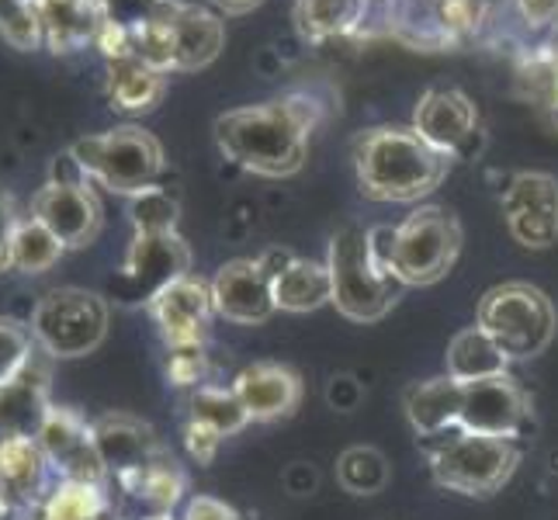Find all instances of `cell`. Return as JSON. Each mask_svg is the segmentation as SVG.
Listing matches in <instances>:
<instances>
[{
    "label": "cell",
    "mask_w": 558,
    "mask_h": 520,
    "mask_svg": "<svg viewBox=\"0 0 558 520\" xmlns=\"http://www.w3.org/2000/svg\"><path fill=\"white\" fill-rule=\"evenodd\" d=\"M319 122V105L310 94H288L271 105L226 111L216 122V143L226 160L260 173V178H288L302 170L310 132Z\"/></svg>",
    "instance_id": "cell-1"
},
{
    "label": "cell",
    "mask_w": 558,
    "mask_h": 520,
    "mask_svg": "<svg viewBox=\"0 0 558 520\" xmlns=\"http://www.w3.org/2000/svg\"><path fill=\"white\" fill-rule=\"evenodd\" d=\"M361 195L372 202H420L448 178L451 157L437 153L416 129H372L354 149Z\"/></svg>",
    "instance_id": "cell-2"
},
{
    "label": "cell",
    "mask_w": 558,
    "mask_h": 520,
    "mask_svg": "<svg viewBox=\"0 0 558 520\" xmlns=\"http://www.w3.org/2000/svg\"><path fill=\"white\" fill-rule=\"evenodd\" d=\"M430 455V472L434 483L461 496H493L504 489L521 461V448L517 440L504 437H486V434H469V431H451L423 440Z\"/></svg>",
    "instance_id": "cell-3"
},
{
    "label": "cell",
    "mask_w": 558,
    "mask_h": 520,
    "mask_svg": "<svg viewBox=\"0 0 558 520\" xmlns=\"http://www.w3.org/2000/svg\"><path fill=\"white\" fill-rule=\"evenodd\" d=\"M326 267H330L333 285L330 302L337 305L340 316L354 323H378L402 295L399 278H392L375 264L368 229L361 226L337 229L330 240V261H326Z\"/></svg>",
    "instance_id": "cell-4"
},
{
    "label": "cell",
    "mask_w": 558,
    "mask_h": 520,
    "mask_svg": "<svg viewBox=\"0 0 558 520\" xmlns=\"http://www.w3.org/2000/svg\"><path fill=\"white\" fill-rule=\"evenodd\" d=\"M70 153L87 173V181H98L111 195L125 198L153 188L163 173V146L140 125H119L101 136H84L70 146Z\"/></svg>",
    "instance_id": "cell-5"
},
{
    "label": "cell",
    "mask_w": 558,
    "mask_h": 520,
    "mask_svg": "<svg viewBox=\"0 0 558 520\" xmlns=\"http://www.w3.org/2000/svg\"><path fill=\"white\" fill-rule=\"evenodd\" d=\"M475 326H483L510 361H531L548 351L558 330V316L542 288L507 281L489 288L486 299L478 302Z\"/></svg>",
    "instance_id": "cell-6"
},
{
    "label": "cell",
    "mask_w": 558,
    "mask_h": 520,
    "mask_svg": "<svg viewBox=\"0 0 558 520\" xmlns=\"http://www.w3.org/2000/svg\"><path fill=\"white\" fill-rule=\"evenodd\" d=\"M108 302L87 288H52L35 305L28 330L35 343L56 361L94 354L108 337Z\"/></svg>",
    "instance_id": "cell-7"
},
{
    "label": "cell",
    "mask_w": 558,
    "mask_h": 520,
    "mask_svg": "<svg viewBox=\"0 0 558 520\" xmlns=\"http://www.w3.org/2000/svg\"><path fill=\"white\" fill-rule=\"evenodd\" d=\"M461 254V226L451 208L423 205L396 226L392 275L399 285H434Z\"/></svg>",
    "instance_id": "cell-8"
},
{
    "label": "cell",
    "mask_w": 558,
    "mask_h": 520,
    "mask_svg": "<svg viewBox=\"0 0 558 520\" xmlns=\"http://www.w3.org/2000/svg\"><path fill=\"white\" fill-rule=\"evenodd\" d=\"M38 448H43L49 469L66 479V483H94L105 486V461L94 445V427L70 410V407H52L43 420V427L35 434Z\"/></svg>",
    "instance_id": "cell-9"
},
{
    "label": "cell",
    "mask_w": 558,
    "mask_h": 520,
    "mask_svg": "<svg viewBox=\"0 0 558 520\" xmlns=\"http://www.w3.org/2000/svg\"><path fill=\"white\" fill-rule=\"evenodd\" d=\"M531 420V399L507 372L461 385V420L458 427L469 434L517 440Z\"/></svg>",
    "instance_id": "cell-10"
},
{
    "label": "cell",
    "mask_w": 558,
    "mask_h": 520,
    "mask_svg": "<svg viewBox=\"0 0 558 520\" xmlns=\"http://www.w3.org/2000/svg\"><path fill=\"white\" fill-rule=\"evenodd\" d=\"M504 219L510 237L527 250L558 243V181L551 173H517L504 191Z\"/></svg>",
    "instance_id": "cell-11"
},
{
    "label": "cell",
    "mask_w": 558,
    "mask_h": 520,
    "mask_svg": "<svg viewBox=\"0 0 558 520\" xmlns=\"http://www.w3.org/2000/svg\"><path fill=\"white\" fill-rule=\"evenodd\" d=\"M211 302L216 313L236 326H257L267 323L275 313V278L257 261H229L211 278Z\"/></svg>",
    "instance_id": "cell-12"
},
{
    "label": "cell",
    "mask_w": 558,
    "mask_h": 520,
    "mask_svg": "<svg viewBox=\"0 0 558 520\" xmlns=\"http://www.w3.org/2000/svg\"><path fill=\"white\" fill-rule=\"evenodd\" d=\"M32 216L49 226L66 250L90 246L101 229V202L90 184H52L38 188L32 198Z\"/></svg>",
    "instance_id": "cell-13"
},
{
    "label": "cell",
    "mask_w": 558,
    "mask_h": 520,
    "mask_svg": "<svg viewBox=\"0 0 558 520\" xmlns=\"http://www.w3.org/2000/svg\"><path fill=\"white\" fill-rule=\"evenodd\" d=\"M146 310H149L153 323L160 326L167 347L202 343L205 326H208L211 313H216V302H211V281L184 275L178 281H170L167 288H160V292L146 302Z\"/></svg>",
    "instance_id": "cell-14"
},
{
    "label": "cell",
    "mask_w": 558,
    "mask_h": 520,
    "mask_svg": "<svg viewBox=\"0 0 558 520\" xmlns=\"http://www.w3.org/2000/svg\"><path fill=\"white\" fill-rule=\"evenodd\" d=\"M90 427H94V445H98L105 469L114 472V479H119L122 486L129 479H136L140 472H146L149 465H157L160 458H167L157 434L136 416L108 413L101 420H94Z\"/></svg>",
    "instance_id": "cell-15"
},
{
    "label": "cell",
    "mask_w": 558,
    "mask_h": 520,
    "mask_svg": "<svg viewBox=\"0 0 558 520\" xmlns=\"http://www.w3.org/2000/svg\"><path fill=\"white\" fill-rule=\"evenodd\" d=\"M413 129L420 132V140H427L437 153L458 157L475 136L478 111L469 94H461L454 87H434L420 98Z\"/></svg>",
    "instance_id": "cell-16"
},
{
    "label": "cell",
    "mask_w": 558,
    "mask_h": 520,
    "mask_svg": "<svg viewBox=\"0 0 558 520\" xmlns=\"http://www.w3.org/2000/svg\"><path fill=\"white\" fill-rule=\"evenodd\" d=\"M233 392L243 402V410H246L250 420L271 423V420L292 416L299 410L302 378L288 368V364L257 361V364H246V368L236 375Z\"/></svg>",
    "instance_id": "cell-17"
},
{
    "label": "cell",
    "mask_w": 558,
    "mask_h": 520,
    "mask_svg": "<svg viewBox=\"0 0 558 520\" xmlns=\"http://www.w3.org/2000/svg\"><path fill=\"white\" fill-rule=\"evenodd\" d=\"M122 271L132 285L143 288L149 302L170 281L191 275V250L178 233H136Z\"/></svg>",
    "instance_id": "cell-18"
},
{
    "label": "cell",
    "mask_w": 558,
    "mask_h": 520,
    "mask_svg": "<svg viewBox=\"0 0 558 520\" xmlns=\"http://www.w3.org/2000/svg\"><path fill=\"white\" fill-rule=\"evenodd\" d=\"M49 472L35 437H0V496L8 507H43Z\"/></svg>",
    "instance_id": "cell-19"
},
{
    "label": "cell",
    "mask_w": 558,
    "mask_h": 520,
    "mask_svg": "<svg viewBox=\"0 0 558 520\" xmlns=\"http://www.w3.org/2000/svg\"><path fill=\"white\" fill-rule=\"evenodd\" d=\"M43 46L52 52H76L98 43L101 32V0H43Z\"/></svg>",
    "instance_id": "cell-20"
},
{
    "label": "cell",
    "mask_w": 558,
    "mask_h": 520,
    "mask_svg": "<svg viewBox=\"0 0 558 520\" xmlns=\"http://www.w3.org/2000/svg\"><path fill=\"white\" fill-rule=\"evenodd\" d=\"M407 420L420 434V440H430L440 434L458 431L461 420V382L451 375H437L427 382H416L407 392Z\"/></svg>",
    "instance_id": "cell-21"
},
{
    "label": "cell",
    "mask_w": 558,
    "mask_h": 520,
    "mask_svg": "<svg viewBox=\"0 0 558 520\" xmlns=\"http://www.w3.org/2000/svg\"><path fill=\"white\" fill-rule=\"evenodd\" d=\"M170 25H174V73L208 66L226 46L222 17L198 4H181L178 0Z\"/></svg>",
    "instance_id": "cell-22"
},
{
    "label": "cell",
    "mask_w": 558,
    "mask_h": 520,
    "mask_svg": "<svg viewBox=\"0 0 558 520\" xmlns=\"http://www.w3.org/2000/svg\"><path fill=\"white\" fill-rule=\"evenodd\" d=\"M49 410V375L32 361L22 378L0 389V437H35Z\"/></svg>",
    "instance_id": "cell-23"
},
{
    "label": "cell",
    "mask_w": 558,
    "mask_h": 520,
    "mask_svg": "<svg viewBox=\"0 0 558 520\" xmlns=\"http://www.w3.org/2000/svg\"><path fill=\"white\" fill-rule=\"evenodd\" d=\"M330 267L319 261L295 257L281 275H275V305L284 313H313L330 302Z\"/></svg>",
    "instance_id": "cell-24"
},
{
    "label": "cell",
    "mask_w": 558,
    "mask_h": 520,
    "mask_svg": "<svg viewBox=\"0 0 558 520\" xmlns=\"http://www.w3.org/2000/svg\"><path fill=\"white\" fill-rule=\"evenodd\" d=\"M167 90V73L153 70L140 60H111L108 63V98L122 111H149Z\"/></svg>",
    "instance_id": "cell-25"
},
{
    "label": "cell",
    "mask_w": 558,
    "mask_h": 520,
    "mask_svg": "<svg viewBox=\"0 0 558 520\" xmlns=\"http://www.w3.org/2000/svg\"><path fill=\"white\" fill-rule=\"evenodd\" d=\"M507 364H510V358L499 351L496 340L483 330V326H469V330H461L448 347V375L461 385L504 375Z\"/></svg>",
    "instance_id": "cell-26"
},
{
    "label": "cell",
    "mask_w": 558,
    "mask_h": 520,
    "mask_svg": "<svg viewBox=\"0 0 558 520\" xmlns=\"http://www.w3.org/2000/svg\"><path fill=\"white\" fill-rule=\"evenodd\" d=\"M368 14V0H299L295 4V25L313 43L340 38L361 28Z\"/></svg>",
    "instance_id": "cell-27"
},
{
    "label": "cell",
    "mask_w": 558,
    "mask_h": 520,
    "mask_svg": "<svg viewBox=\"0 0 558 520\" xmlns=\"http://www.w3.org/2000/svg\"><path fill=\"white\" fill-rule=\"evenodd\" d=\"M66 246L49 226H43L35 216H22L11 246V271L17 275H46L49 267L60 264Z\"/></svg>",
    "instance_id": "cell-28"
},
{
    "label": "cell",
    "mask_w": 558,
    "mask_h": 520,
    "mask_svg": "<svg viewBox=\"0 0 558 520\" xmlns=\"http://www.w3.org/2000/svg\"><path fill=\"white\" fill-rule=\"evenodd\" d=\"M187 407H191V420L205 423V427H211L219 437L240 434L250 423L236 392L233 389H219V385H208V382L198 385V389H191Z\"/></svg>",
    "instance_id": "cell-29"
},
{
    "label": "cell",
    "mask_w": 558,
    "mask_h": 520,
    "mask_svg": "<svg viewBox=\"0 0 558 520\" xmlns=\"http://www.w3.org/2000/svg\"><path fill=\"white\" fill-rule=\"evenodd\" d=\"M38 510H43V520H105L108 496L105 486L66 483V479H60V486L43 499Z\"/></svg>",
    "instance_id": "cell-30"
},
{
    "label": "cell",
    "mask_w": 558,
    "mask_h": 520,
    "mask_svg": "<svg viewBox=\"0 0 558 520\" xmlns=\"http://www.w3.org/2000/svg\"><path fill=\"white\" fill-rule=\"evenodd\" d=\"M337 479L351 496H375L389 486V461H385V455L378 448L357 445L340 455Z\"/></svg>",
    "instance_id": "cell-31"
},
{
    "label": "cell",
    "mask_w": 558,
    "mask_h": 520,
    "mask_svg": "<svg viewBox=\"0 0 558 520\" xmlns=\"http://www.w3.org/2000/svg\"><path fill=\"white\" fill-rule=\"evenodd\" d=\"M122 489L146 499L149 507H157V513H170L178 507L181 493L187 489V479L178 469V461L167 455V458L157 461V465H149L146 472H140L136 479H129Z\"/></svg>",
    "instance_id": "cell-32"
},
{
    "label": "cell",
    "mask_w": 558,
    "mask_h": 520,
    "mask_svg": "<svg viewBox=\"0 0 558 520\" xmlns=\"http://www.w3.org/2000/svg\"><path fill=\"white\" fill-rule=\"evenodd\" d=\"M178 211V198L160 184L143 188L129 198V219L136 226V233H174Z\"/></svg>",
    "instance_id": "cell-33"
},
{
    "label": "cell",
    "mask_w": 558,
    "mask_h": 520,
    "mask_svg": "<svg viewBox=\"0 0 558 520\" xmlns=\"http://www.w3.org/2000/svg\"><path fill=\"white\" fill-rule=\"evenodd\" d=\"M32 347H35V337L25 323L0 316V389L28 372Z\"/></svg>",
    "instance_id": "cell-34"
},
{
    "label": "cell",
    "mask_w": 558,
    "mask_h": 520,
    "mask_svg": "<svg viewBox=\"0 0 558 520\" xmlns=\"http://www.w3.org/2000/svg\"><path fill=\"white\" fill-rule=\"evenodd\" d=\"M0 38L22 52L43 46L38 4H28V0H0Z\"/></svg>",
    "instance_id": "cell-35"
},
{
    "label": "cell",
    "mask_w": 558,
    "mask_h": 520,
    "mask_svg": "<svg viewBox=\"0 0 558 520\" xmlns=\"http://www.w3.org/2000/svg\"><path fill=\"white\" fill-rule=\"evenodd\" d=\"M174 0H101V22L132 38L140 28L153 25L170 11Z\"/></svg>",
    "instance_id": "cell-36"
},
{
    "label": "cell",
    "mask_w": 558,
    "mask_h": 520,
    "mask_svg": "<svg viewBox=\"0 0 558 520\" xmlns=\"http://www.w3.org/2000/svg\"><path fill=\"white\" fill-rule=\"evenodd\" d=\"M489 4L493 0H434V11H437L440 28H445V35L454 43L458 35L475 32L486 22Z\"/></svg>",
    "instance_id": "cell-37"
},
{
    "label": "cell",
    "mask_w": 558,
    "mask_h": 520,
    "mask_svg": "<svg viewBox=\"0 0 558 520\" xmlns=\"http://www.w3.org/2000/svg\"><path fill=\"white\" fill-rule=\"evenodd\" d=\"M205 343H174L167 347V378L181 389H198L205 385Z\"/></svg>",
    "instance_id": "cell-38"
},
{
    "label": "cell",
    "mask_w": 558,
    "mask_h": 520,
    "mask_svg": "<svg viewBox=\"0 0 558 520\" xmlns=\"http://www.w3.org/2000/svg\"><path fill=\"white\" fill-rule=\"evenodd\" d=\"M17 222H22V216H17V205H14V198L8 195V191L0 188V275L11 271V246H14Z\"/></svg>",
    "instance_id": "cell-39"
},
{
    "label": "cell",
    "mask_w": 558,
    "mask_h": 520,
    "mask_svg": "<svg viewBox=\"0 0 558 520\" xmlns=\"http://www.w3.org/2000/svg\"><path fill=\"white\" fill-rule=\"evenodd\" d=\"M184 445L191 451V458L198 461V465H208L211 458H216L219 445H222V437L205 427V423H195V420H187V427H184Z\"/></svg>",
    "instance_id": "cell-40"
},
{
    "label": "cell",
    "mask_w": 558,
    "mask_h": 520,
    "mask_svg": "<svg viewBox=\"0 0 558 520\" xmlns=\"http://www.w3.org/2000/svg\"><path fill=\"white\" fill-rule=\"evenodd\" d=\"M181 520H240V513L216 496H191Z\"/></svg>",
    "instance_id": "cell-41"
},
{
    "label": "cell",
    "mask_w": 558,
    "mask_h": 520,
    "mask_svg": "<svg viewBox=\"0 0 558 520\" xmlns=\"http://www.w3.org/2000/svg\"><path fill=\"white\" fill-rule=\"evenodd\" d=\"M222 14H246V11H254L257 4H264V0H211Z\"/></svg>",
    "instance_id": "cell-42"
},
{
    "label": "cell",
    "mask_w": 558,
    "mask_h": 520,
    "mask_svg": "<svg viewBox=\"0 0 558 520\" xmlns=\"http://www.w3.org/2000/svg\"><path fill=\"white\" fill-rule=\"evenodd\" d=\"M146 520H174L170 513H153V517H146Z\"/></svg>",
    "instance_id": "cell-43"
},
{
    "label": "cell",
    "mask_w": 558,
    "mask_h": 520,
    "mask_svg": "<svg viewBox=\"0 0 558 520\" xmlns=\"http://www.w3.org/2000/svg\"><path fill=\"white\" fill-rule=\"evenodd\" d=\"M28 4H43V0H28Z\"/></svg>",
    "instance_id": "cell-44"
}]
</instances>
